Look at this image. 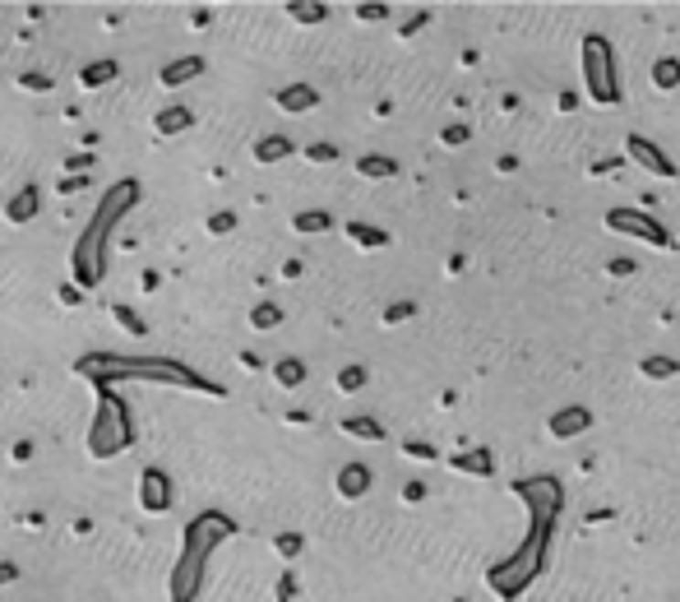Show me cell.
I'll return each mask as SVG.
<instances>
[{"mask_svg": "<svg viewBox=\"0 0 680 602\" xmlns=\"http://www.w3.org/2000/svg\"><path fill=\"white\" fill-rule=\"evenodd\" d=\"M579 426H588V413H569V417L560 413V417L551 422V431H556V435H569V431H579Z\"/></svg>", "mask_w": 680, "mask_h": 602, "instance_id": "cell-3", "label": "cell"}, {"mask_svg": "<svg viewBox=\"0 0 680 602\" xmlns=\"http://www.w3.org/2000/svg\"><path fill=\"white\" fill-rule=\"evenodd\" d=\"M338 487H343L347 496H361V491H366V468H361V464H352V468L338 478Z\"/></svg>", "mask_w": 680, "mask_h": 602, "instance_id": "cell-2", "label": "cell"}, {"mask_svg": "<svg viewBox=\"0 0 680 602\" xmlns=\"http://www.w3.org/2000/svg\"><path fill=\"white\" fill-rule=\"evenodd\" d=\"M167 500H172L167 478H163V473H143V505H148V510H163Z\"/></svg>", "mask_w": 680, "mask_h": 602, "instance_id": "cell-1", "label": "cell"}, {"mask_svg": "<svg viewBox=\"0 0 680 602\" xmlns=\"http://www.w3.org/2000/svg\"><path fill=\"white\" fill-rule=\"evenodd\" d=\"M347 431L352 435H380V426H375V422H347Z\"/></svg>", "mask_w": 680, "mask_h": 602, "instance_id": "cell-4", "label": "cell"}]
</instances>
